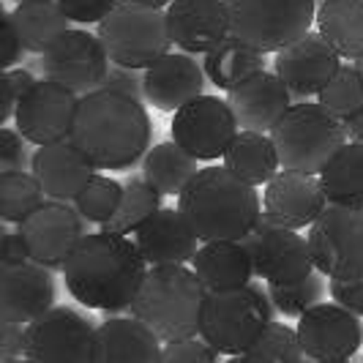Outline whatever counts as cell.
<instances>
[{
	"mask_svg": "<svg viewBox=\"0 0 363 363\" xmlns=\"http://www.w3.org/2000/svg\"><path fill=\"white\" fill-rule=\"evenodd\" d=\"M143 252L128 235L88 233L63 262L66 290L77 303L104 314L128 311L147 276Z\"/></svg>",
	"mask_w": 363,
	"mask_h": 363,
	"instance_id": "1",
	"label": "cell"
},
{
	"mask_svg": "<svg viewBox=\"0 0 363 363\" xmlns=\"http://www.w3.org/2000/svg\"><path fill=\"white\" fill-rule=\"evenodd\" d=\"M150 137L153 123L143 101L99 88L79 99L69 140L96 164V169L121 172L145 159Z\"/></svg>",
	"mask_w": 363,
	"mask_h": 363,
	"instance_id": "2",
	"label": "cell"
},
{
	"mask_svg": "<svg viewBox=\"0 0 363 363\" xmlns=\"http://www.w3.org/2000/svg\"><path fill=\"white\" fill-rule=\"evenodd\" d=\"M178 211L202 243L243 240L262 216V197L224 164H211L181 191Z\"/></svg>",
	"mask_w": 363,
	"mask_h": 363,
	"instance_id": "3",
	"label": "cell"
},
{
	"mask_svg": "<svg viewBox=\"0 0 363 363\" xmlns=\"http://www.w3.org/2000/svg\"><path fill=\"white\" fill-rule=\"evenodd\" d=\"M205 298L208 290L194 268L150 265L134 303L128 306V314L153 328L164 345L181 342L200 336Z\"/></svg>",
	"mask_w": 363,
	"mask_h": 363,
	"instance_id": "4",
	"label": "cell"
},
{
	"mask_svg": "<svg viewBox=\"0 0 363 363\" xmlns=\"http://www.w3.org/2000/svg\"><path fill=\"white\" fill-rule=\"evenodd\" d=\"M271 140L281 169L320 175L328 162L347 145L345 123L320 101H295L273 126Z\"/></svg>",
	"mask_w": 363,
	"mask_h": 363,
	"instance_id": "5",
	"label": "cell"
},
{
	"mask_svg": "<svg viewBox=\"0 0 363 363\" xmlns=\"http://www.w3.org/2000/svg\"><path fill=\"white\" fill-rule=\"evenodd\" d=\"M271 292L262 284L208 292L202 306L200 336L221 355H240L273 323Z\"/></svg>",
	"mask_w": 363,
	"mask_h": 363,
	"instance_id": "6",
	"label": "cell"
},
{
	"mask_svg": "<svg viewBox=\"0 0 363 363\" xmlns=\"http://www.w3.org/2000/svg\"><path fill=\"white\" fill-rule=\"evenodd\" d=\"M99 38L104 41L115 66L145 72L172 47L167 9H153L137 0H118V6L99 22Z\"/></svg>",
	"mask_w": 363,
	"mask_h": 363,
	"instance_id": "7",
	"label": "cell"
},
{
	"mask_svg": "<svg viewBox=\"0 0 363 363\" xmlns=\"http://www.w3.org/2000/svg\"><path fill=\"white\" fill-rule=\"evenodd\" d=\"M233 36L259 52H279L317 22V0H227Z\"/></svg>",
	"mask_w": 363,
	"mask_h": 363,
	"instance_id": "8",
	"label": "cell"
},
{
	"mask_svg": "<svg viewBox=\"0 0 363 363\" xmlns=\"http://www.w3.org/2000/svg\"><path fill=\"white\" fill-rule=\"evenodd\" d=\"M306 240L314 268L328 279H363V208L328 205Z\"/></svg>",
	"mask_w": 363,
	"mask_h": 363,
	"instance_id": "9",
	"label": "cell"
},
{
	"mask_svg": "<svg viewBox=\"0 0 363 363\" xmlns=\"http://www.w3.org/2000/svg\"><path fill=\"white\" fill-rule=\"evenodd\" d=\"M252 252L255 276L265 284H295L306 279L314 268L309 240L298 235V230L281 227L271 213L262 211L255 230L243 238Z\"/></svg>",
	"mask_w": 363,
	"mask_h": 363,
	"instance_id": "10",
	"label": "cell"
},
{
	"mask_svg": "<svg viewBox=\"0 0 363 363\" xmlns=\"http://www.w3.org/2000/svg\"><path fill=\"white\" fill-rule=\"evenodd\" d=\"M96 325L72 306H52L28 325V352L33 363H93Z\"/></svg>",
	"mask_w": 363,
	"mask_h": 363,
	"instance_id": "11",
	"label": "cell"
},
{
	"mask_svg": "<svg viewBox=\"0 0 363 363\" xmlns=\"http://www.w3.org/2000/svg\"><path fill=\"white\" fill-rule=\"evenodd\" d=\"M109 66H112V60H109L104 41L99 38V33H91L88 28H72L38 60L44 79L60 82L82 96L101 88Z\"/></svg>",
	"mask_w": 363,
	"mask_h": 363,
	"instance_id": "12",
	"label": "cell"
},
{
	"mask_svg": "<svg viewBox=\"0 0 363 363\" xmlns=\"http://www.w3.org/2000/svg\"><path fill=\"white\" fill-rule=\"evenodd\" d=\"M169 131H172V140L183 150H189L197 162H216V159H224L240 126L227 99L202 93L200 99L172 112Z\"/></svg>",
	"mask_w": 363,
	"mask_h": 363,
	"instance_id": "13",
	"label": "cell"
},
{
	"mask_svg": "<svg viewBox=\"0 0 363 363\" xmlns=\"http://www.w3.org/2000/svg\"><path fill=\"white\" fill-rule=\"evenodd\" d=\"M19 233L30 249V262L44 268H63L77 243L85 238V218L69 202H41L30 216L19 224Z\"/></svg>",
	"mask_w": 363,
	"mask_h": 363,
	"instance_id": "14",
	"label": "cell"
},
{
	"mask_svg": "<svg viewBox=\"0 0 363 363\" xmlns=\"http://www.w3.org/2000/svg\"><path fill=\"white\" fill-rule=\"evenodd\" d=\"M79 99L82 96H77L72 88L60 82L38 79L17 104V115H14L17 131L36 147L69 140L77 109H79Z\"/></svg>",
	"mask_w": 363,
	"mask_h": 363,
	"instance_id": "15",
	"label": "cell"
},
{
	"mask_svg": "<svg viewBox=\"0 0 363 363\" xmlns=\"http://www.w3.org/2000/svg\"><path fill=\"white\" fill-rule=\"evenodd\" d=\"M345 66V57L320 30H309L306 36L287 44L276 52L273 72L290 88L295 101H306L309 96H320V91L330 82V77Z\"/></svg>",
	"mask_w": 363,
	"mask_h": 363,
	"instance_id": "16",
	"label": "cell"
},
{
	"mask_svg": "<svg viewBox=\"0 0 363 363\" xmlns=\"http://www.w3.org/2000/svg\"><path fill=\"white\" fill-rule=\"evenodd\" d=\"M298 339L311 361L352 358L363 347V323L339 303H317L298 317Z\"/></svg>",
	"mask_w": 363,
	"mask_h": 363,
	"instance_id": "17",
	"label": "cell"
},
{
	"mask_svg": "<svg viewBox=\"0 0 363 363\" xmlns=\"http://www.w3.org/2000/svg\"><path fill=\"white\" fill-rule=\"evenodd\" d=\"M167 28L175 50L202 57L233 36L227 0H172L167 6Z\"/></svg>",
	"mask_w": 363,
	"mask_h": 363,
	"instance_id": "18",
	"label": "cell"
},
{
	"mask_svg": "<svg viewBox=\"0 0 363 363\" xmlns=\"http://www.w3.org/2000/svg\"><path fill=\"white\" fill-rule=\"evenodd\" d=\"M328 208L320 175L298 172V169H279L273 181L262 191V211L271 213L281 227L303 230L311 227Z\"/></svg>",
	"mask_w": 363,
	"mask_h": 363,
	"instance_id": "19",
	"label": "cell"
},
{
	"mask_svg": "<svg viewBox=\"0 0 363 363\" xmlns=\"http://www.w3.org/2000/svg\"><path fill=\"white\" fill-rule=\"evenodd\" d=\"M55 306V276L38 262L0 265V320L30 325Z\"/></svg>",
	"mask_w": 363,
	"mask_h": 363,
	"instance_id": "20",
	"label": "cell"
},
{
	"mask_svg": "<svg viewBox=\"0 0 363 363\" xmlns=\"http://www.w3.org/2000/svg\"><path fill=\"white\" fill-rule=\"evenodd\" d=\"M205 66L197 55L169 52L145 69V101L162 112H178L205 91Z\"/></svg>",
	"mask_w": 363,
	"mask_h": 363,
	"instance_id": "21",
	"label": "cell"
},
{
	"mask_svg": "<svg viewBox=\"0 0 363 363\" xmlns=\"http://www.w3.org/2000/svg\"><path fill=\"white\" fill-rule=\"evenodd\" d=\"M227 104L235 112L240 131L271 134L273 126L284 118V112L295 104L290 88L279 79L276 72H259L243 79L233 91H227Z\"/></svg>",
	"mask_w": 363,
	"mask_h": 363,
	"instance_id": "22",
	"label": "cell"
},
{
	"mask_svg": "<svg viewBox=\"0 0 363 363\" xmlns=\"http://www.w3.org/2000/svg\"><path fill=\"white\" fill-rule=\"evenodd\" d=\"M30 172L38 178L44 194L60 202H74L82 194V189L99 175L96 164L72 140L38 145Z\"/></svg>",
	"mask_w": 363,
	"mask_h": 363,
	"instance_id": "23",
	"label": "cell"
},
{
	"mask_svg": "<svg viewBox=\"0 0 363 363\" xmlns=\"http://www.w3.org/2000/svg\"><path fill=\"white\" fill-rule=\"evenodd\" d=\"M134 243L147 265H186L200 252V238L178 208H159L134 233Z\"/></svg>",
	"mask_w": 363,
	"mask_h": 363,
	"instance_id": "24",
	"label": "cell"
},
{
	"mask_svg": "<svg viewBox=\"0 0 363 363\" xmlns=\"http://www.w3.org/2000/svg\"><path fill=\"white\" fill-rule=\"evenodd\" d=\"M164 342L137 317L109 314L96 328L93 363H162Z\"/></svg>",
	"mask_w": 363,
	"mask_h": 363,
	"instance_id": "25",
	"label": "cell"
},
{
	"mask_svg": "<svg viewBox=\"0 0 363 363\" xmlns=\"http://www.w3.org/2000/svg\"><path fill=\"white\" fill-rule=\"evenodd\" d=\"M191 268L200 276L208 292L238 290V287L252 284V279H255L252 252L243 240L202 243L200 252L191 259Z\"/></svg>",
	"mask_w": 363,
	"mask_h": 363,
	"instance_id": "26",
	"label": "cell"
},
{
	"mask_svg": "<svg viewBox=\"0 0 363 363\" xmlns=\"http://www.w3.org/2000/svg\"><path fill=\"white\" fill-rule=\"evenodd\" d=\"M224 167L252 186H268L273 175H279L281 162H279V150L273 145L271 134L238 131L233 145L224 153Z\"/></svg>",
	"mask_w": 363,
	"mask_h": 363,
	"instance_id": "27",
	"label": "cell"
},
{
	"mask_svg": "<svg viewBox=\"0 0 363 363\" xmlns=\"http://www.w3.org/2000/svg\"><path fill=\"white\" fill-rule=\"evenodd\" d=\"M11 22L17 28L25 52L44 55L63 33L72 30V19L60 11L55 0H28L17 3L11 11Z\"/></svg>",
	"mask_w": 363,
	"mask_h": 363,
	"instance_id": "28",
	"label": "cell"
},
{
	"mask_svg": "<svg viewBox=\"0 0 363 363\" xmlns=\"http://www.w3.org/2000/svg\"><path fill=\"white\" fill-rule=\"evenodd\" d=\"M197 172V159L189 150H183L175 140L153 145L143 159V178L153 189H159L164 197H181V191Z\"/></svg>",
	"mask_w": 363,
	"mask_h": 363,
	"instance_id": "29",
	"label": "cell"
},
{
	"mask_svg": "<svg viewBox=\"0 0 363 363\" xmlns=\"http://www.w3.org/2000/svg\"><path fill=\"white\" fill-rule=\"evenodd\" d=\"M317 30L345 60L363 55V0H325L317 9Z\"/></svg>",
	"mask_w": 363,
	"mask_h": 363,
	"instance_id": "30",
	"label": "cell"
},
{
	"mask_svg": "<svg viewBox=\"0 0 363 363\" xmlns=\"http://www.w3.org/2000/svg\"><path fill=\"white\" fill-rule=\"evenodd\" d=\"M202 66H205L208 79L216 88L233 91L243 79L265 72L268 63H265V52H259L255 47L243 44L240 38L230 36L227 41H221L213 52H208L202 57Z\"/></svg>",
	"mask_w": 363,
	"mask_h": 363,
	"instance_id": "31",
	"label": "cell"
},
{
	"mask_svg": "<svg viewBox=\"0 0 363 363\" xmlns=\"http://www.w3.org/2000/svg\"><path fill=\"white\" fill-rule=\"evenodd\" d=\"M328 205L363 208V145L347 143L320 172Z\"/></svg>",
	"mask_w": 363,
	"mask_h": 363,
	"instance_id": "32",
	"label": "cell"
},
{
	"mask_svg": "<svg viewBox=\"0 0 363 363\" xmlns=\"http://www.w3.org/2000/svg\"><path fill=\"white\" fill-rule=\"evenodd\" d=\"M162 191L153 189L145 178H128L123 183V200L118 205L115 216L101 224L104 233H115V235H131L137 233L147 218L153 216L162 208Z\"/></svg>",
	"mask_w": 363,
	"mask_h": 363,
	"instance_id": "33",
	"label": "cell"
},
{
	"mask_svg": "<svg viewBox=\"0 0 363 363\" xmlns=\"http://www.w3.org/2000/svg\"><path fill=\"white\" fill-rule=\"evenodd\" d=\"M240 363H301L306 358L298 330L284 323H276L265 328L259 336L255 339V345L249 347L240 355H230Z\"/></svg>",
	"mask_w": 363,
	"mask_h": 363,
	"instance_id": "34",
	"label": "cell"
},
{
	"mask_svg": "<svg viewBox=\"0 0 363 363\" xmlns=\"http://www.w3.org/2000/svg\"><path fill=\"white\" fill-rule=\"evenodd\" d=\"M44 189L33 172H0V218L22 224L44 202Z\"/></svg>",
	"mask_w": 363,
	"mask_h": 363,
	"instance_id": "35",
	"label": "cell"
},
{
	"mask_svg": "<svg viewBox=\"0 0 363 363\" xmlns=\"http://www.w3.org/2000/svg\"><path fill=\"white\" fill-rule=\"evenodd\" d=\"M271 301L279 314L284 317H303L311 306L323 303L328 292L325 273L311 271L306 279L295 281V284H268Z\"/></svg>",
	"mask_w": 363,
	"mask_h": 363,
	"instance_id": "36",
	"label": "cell"
},
{
	"mask_svg": "<svg viewBox=\"0 0 363 363\" xmlns=\"http://www.w3.org/2000/svg\"><path fill=\"white\" fill-rule=\"evenodd\" d=\"M317 101L330 112L336 115L339 121L350 118L352 112H358L363 107V77L361 72L352 66V63H345L339 72L330 77L325 88L320 91Z\"/></svg>",
	"mask_w": 363,
	"mask_h": 363,
	"instance_id": "37",
	"label": "cell"
},
{
	"mask_svg": "<svg viewBox=\"0 0 363 363\" xmlns=\"http://www.w3.org/2000/svg\"><path fill=\"white\" fill-rule=\"evenodd\" d=\"M123 200V183L112 181L107 175H96L82 194L74 200V208L79 211V216L85 221H96V224H104L115 216L118 205Z\"/></svg>",
	"mask_w": 363,
	"mask_h": 363,
	"instance_id": "38",
	"label": "cell"
},
{
	"mask_svg": "<svg viewBox=\"0 0 363 363\" xmlns=\"http://www.w3.org/2000/svg\"><path fill=\"white\" fill-rule=\"evenodd\" d=\"M30 140H25L19 131L0 128V172H28L33 167Z\"/></svg>",
	"mask_w": 363,
	"mask_h": 363,
	"instance_id": "39",
	"label": "cell"
},
{
	"mask_svg": "<svg viewBox=\"0 0 363 363\" xmlns=\"http://www.w3.org/2000/svg\"><path fill=\"white\" fill-rule=\"evenodd\" d=\"M213 347L208 345L202 336L181 339V342H167L162 352V363H221Z\"/></svg>",
	"mask_w": 363,
	"mask_h": 363,
	"instance_id": "40",
	"label": "cell"
},
{
	"mask_svg": "<svg viewBox=\"0 0 363 363\" xmlns=\"http://www.w3.org/2000/svg\"><path fill=\"white\" fill-rule=\"evenodd\" d=\"M38 79L28 69H9L0 77L3 85V109H0V123H6L9 118L17 115V104L28 96V91L36 85Z\"/></svg>",
	"mask_w": 363,
	"mask_h": 363,
	"instance_id": "41",
	"label": "cell"
},
{
	"mask_svg": "<svg viewBox=\"0 0 363 363\" xmlns=\"http://www.w3.org/2000/svg\"><path fill=\"white\" fill-rule=\"evenodd\" d=\"M60 11L77 25H99L109 11L118 6V0H55Z\"/></svg>",
	"mask_w": 363,
	"mask_h": 363,
	"instance_id": "42",
	"label": "cell"
},
{
	"mask_svg": "<svg viewBox=\"0 0 363 363\" xmlns=\"http://www.w3.org/2000/svg\"><path fill=\"white\" fill-rule=\"evenodd\" d=\"M104 91H115L123 93V96H131L137 101H145V72L140 69H126V66H109L107 77L101 82Z\"/></svg>",
	"mask_w": 363,
	"mask_h": 363,
	"instance_id": "43",
	"label": "cell"
},
{
	"mask_svg": "<svg viewBox=\"0 0 363 363\" xmlns=\"http://www.w3.org/2000/svg\"><path fill=\"white\" fill-rule=\"evenodd\" d=\"M22 38L11 22V11H0V69L9 72L22 60Z\"/></svg>",
	"mask_w": 363,
	"mask_h": 363,
	"instance_id": "44",
	"label": "cell"
},
{
	"mask_svg": "<svg viewBox=\"0 0 363 363\" xmlns=\"http://www.w3.org/2000/svg\"><path fill=\"white\" fill-rule=\"evenodd\" d=\"M328 292L333 303L363 317V279H328Z\"/></svg>",
	"mask_w": 363,
	"mask_h": 363,
	"instance_id": "45",
	"label": "cell"
},
{
	"mask_svg": "<svg viewBox=\"0 0 363 363\" xmlns=\"http://www.w3.org/2000/svg\"><path fill=\"white\" fill-rule=\"evenodd\" d=\"M28 352V325L3 323L0 325V361H17Z\"/></svg>",
	"mask_w": 363,
	"mask_h": 363,
	"instance_id": "46",
	"label": "cell"
},
{
	"mask_svg": "<svg viewBox=\"0 0 363 363\" xmlns=\"http://www.w3.org/2000/svg\"><path fill=\"white\" fill-rule=\"evenodd\" d=\"M22 262H30V249H28L22 233L3 230V262L0 265H22Z\"/></svg>",
	"mask_w": 363,
	"mask_h": 363,
	"instance_id": "47",
	"label": "cell"
},
{
	"mask_svg": "<svg viewBox=\"0 0 363 363\" xmlns=\"http://www.w3.org/2000/svg\"><path fill=\"white\" fill-rule=\"evenodd\" d=\"M342 123H345L347 143H358V145H363V107L358 109V112H352L350 118H345Z\"/></svg>",
	"mask_w": 363,
	"mask_h": 363,
	"instance_id": "48",
	"label": "cell"
},
{
	"mask_svg": "<svg viewBox=\"0 0 363 363\" xmlns=\"http://www.w3.org/2000/svg\"><path fill=\"white\" fill-rule=\"evenodd\" d=\"M137 3H145V6H153V9H167L172 0H137Z\"/></svg>",
	"mask_w": 363,
	"mask_h": 363,
	"instance_id": "49",
	"label": "cell"
},
{
	"mask_svg": "<svg viewBox=\"0 0 363 363\" xmlns=\"http://www.w3.org/2000/svg\"><path fill=\"white\" fill-rule=\"evenodd\" d=\"M314 363H350V358H325V361H314Z\"/></svg>",
	"mask_w": 363,
	"mask_h": 363,
	"instance_id": "50",
	"label": "cell"
},
{
	"mask_svg": "<svg viewBox=\"0 0 363 363\" xmlns=\"http://www.w3.org/2000/svg\"><path fill=\"white\" fill-rule=\"evenodd\" d=\"M352 66H355V69H358V72H361V77H363V55H358V57H355V60H352Z\"/></svg>",
	"mask_w": 363,
	"mask_h": 363,
	"instance_id": "51",
	"label": "cell"
},
{
	"mask_svg": "<svg viewBox=\"0 0 363 363\" xmlns=\"http://www.w3.org/2000/svg\"><path fill=\"white\" fill-rule=\"evenodd\" d=\"M0 363H33L30 358H17V361H0Z\"/></svg>",
	"mask_w": 363,
	"mask_h": 363,
	"instance_id": "52",
	"label": "cell"
},
{
	"mask_svg": "<svg viewBox=\"0 0 363 363\" xmlns=\"http://www.w3.org/2000/svg\"><path fill=\"white\" fill-rule=\"evenodd\" d=\"M301 363H314V361H311L309 355H306V358H303V361H301Z\"/></svg>",
	"mask_w": 363,
	"mask_h": 363,
	"instance_id": "53",
	"label": "cell"
},
{
	"mask_svg": "<svg viewBox=\"0 0 363 363\" xmlns=\"http://www.w3.org/2000/svg\"><path fill=\"white\" fill-rule=\"evenodd\" d=\"M227 363H240V361H235V358H230V361H227Z\"/></svg>",
	"mask_w": 363,
	"mask_h": 363,
	"instance_id": "54",
	"label": "cell"
},
{
	"mask_svg": "<svg viewBox=\"0 0 363 363\" xmlns=\"http://www.w3.org/2000/svg\"><path fill=\"white\" fill-rule=\"evenodd\" d=\"M320 3H325V0H317V6H320Z\"/></svg>",
	"mask_w": 363,
	"mask_h": 363,
	"instance_id": "55",
	"label": "cell"
},
{
	"mask_svg": "<svg viewBox=\"0 0 363 363\" xmlns=\"http://www.w3.org/2000/svg\"><path fill=\"white\" fill-rule=\"evenodd\" d=\"M17 3H28V0H17Z\"/></svg>",
	"mask_w": 363,
	"mask_h": 363,
	"instance_id": "56",
	"label": "cell"
},
{
	"mask_svg": "<svg viewBox=\"0 0 363 363\" xmlns=\"http://www.w3.org/2000/svg\"><path fill=\"white\" fill-rule=\"evenodd\" d=\"M361 363H363V361H361Z\"/></svg>",
	"mask_w": 363,
	"mask_h": 363,
	"instance_id": "57",
	"label": "cell"
}]
</instances>
